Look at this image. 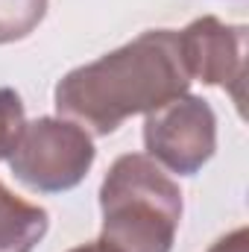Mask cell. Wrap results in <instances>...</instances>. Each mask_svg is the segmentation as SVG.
Returning a JSON list of instances; mask_svg holds the SVG:
<instances>
[{
    "label": "cell",
    "mask_w": 249,
    "mask_h": 252,
    "mask_svg": "<svg viewBox=\"0 0 249 252\" xmlns=\"http://www.w3.org/2000/svg\"><path fill=\"white\" fill-rule=\"evenodd\" d=\"M208 252H249V232L241 226V229L223 235Z\"/></svg>",
    "instance_id": "obj_9"
},
{
    "label": "cell",
    "mask_w": 249,
    "mask_h": 252,
    "mask_svg": "<svg viewBox=\"0 0 249 252\" xmlns=\"http://www.w3.org/2000/svg\"><path fill=\"white\" fill-rule=\"evenodd\" d=\"M47 15V0H0V44L27 38Z\"/></svg>",
    "instance_id": "obj_7"
},
{
    "label": "cell",
    "mask_w": 249,
    "mask_h": 252,
    "mask_svg": "<svg viewBox=\"0 0 249 252\" xmlns=\"http://www.w3.org/2000/svg\"><path fill=\"white\" fill-rule=\"evenodd\" d=\"M103 235L100 244L112 252H170L182 220L179 185L141 153L121 156L103 185Z\"/></svg>",
    "instance_id": "obj_2"
},
{
    "label": "cell",
    "mask_w": 249,
    "mask_h": 252,
    "mask_svg": "<svg viewBox=\"0 0 249 252\" xmlns=\"http://www.w3.org/2000/svg\"><path fill=\"white\" fill-rule=\"evenodd\" d=\"M67 252H112V250H106L100 241H94V244H82V247H73V250H67Z\"/></svg>",
    "instance_id": "obj_10"
},
{
    "label": "cell",
    "mask_w": 249,
    "mask_h": 252,
    "mask_svg": "<svg viewBox=\"0 0 249 252\" xmlns=\"http://www.w3.org/2000/svg\"><path fill=\"white\" fill-rule=\"evenodd\" d=\"M24 103L12 88H0V158H9L21 129H24Z\"/></svg>",
    "instance_id": "obj_8"
},
{
    "label": "cell",
    "mask_w": 249,
    "mask_h": 252,
    "mask_svg": "<svg viewBox=\"0 0 249 252\" xmlns=\"http://www.w3.org/2000/svg\"><path fill=\"white\" fill-rule=\"evenodd\" d=\"M190 73L182 59L179 32L147 30L135 41L73 67L56 85L59 115L109 135L132 115H150L187 94Z\"/></svg>",
    "instance_id": "obj_1"
},
{
    "label": "cell",
    "mask_w": 249,
    "mask_h": 252,
    "mask_svg": "<svg viewBox=\"0 0 249 252\" xmlns=\"http://www.w3.org/2000/svg\"><path fill=\"white\" fill-rule=\"evenodd\" d=\"M182 59L190 73L205 85L226 88L244 112L247 85V27H229L211 15L187 24L179 32Z\"/></svg>",
    "instance_id": "obj_5"
},
{
    "label": "cell",
    "mask_w": 249,
    "mask_h": 252,
    "mask_svg": "<svg viewBox=\"0 0 249 252\" xmlns=\"http://www.w3.org/2000/svg\"><path fill=\"white\" fill-rule=\"evenodd\" d=\"M94 164V144L82 126L62 118L24 124L12 153V176L30 190L59 193L76 188Z\"/></svg>",
    "instance_id": "obj_3"
},
{
    "label": "cell",
    "mask_w": 249,
    "mask_h": 252,
    "mask_svg": "<svg viewBox=\"0 0 249 252\" xmlns=\"http://www.w3.org/2000/svg\"><path fill=\"white\" fill-rule=\"evenodd\" d=\"M50 214L32 205L0 182V252H32L47 235Z\"/></svg>",
    "instance_id": "obj_6"
},
{
    "label": "cell",
    "mask_w": 249,
    "mask_h": 252,
    "mask_svg": "<svg viewBox=\"0 0 249 252\" xmlns=\"http://www.w3.org/2000/svg\"><path fill=\"white\" fill-rule=\"evenodd\" d=\"M144 144L156 164L193 176L217 150V118L202 97L182 94L144 121Z\"/></svg>",
    "instance_id": "obj_4"
}]
</instances>
